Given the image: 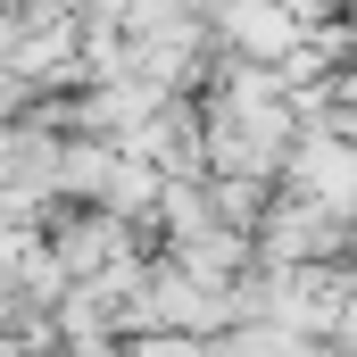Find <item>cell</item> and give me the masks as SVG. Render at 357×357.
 Wrapping results in <instances>:
<instances>
[{"instance_id":"3957f363","label":"cell","mask_w":357,"mask_h":357,"mask_svg":"<svg viewBox=\"0 0 357 357\" xmlns=\"http://www.w3.org/2000/svg\"><path fill=\"white\" fill-rule=\"evenodd\" d=\"M291 175H299V191L307 199H333V208H349L357 216V133H307L299 150H291Z\"/></svg>"},{"instance_id":"5b68a950","label":"cell","mask_w":357,"mask_h":357,"mask_svg":"<svg viewBox=\"0 0 357 357\" xmlns=\"http://www.w3.org/2000/svg\"><path fill=\"white\" fill-rule=\"evenodd\" d=\"M50 8H84V0H50ZM108 8H125V0H108Z\"/></svg>"},{"instance_id":"6da1fadb","label":"cell","mask_w":357,"mask_h":357,"mask_svg":"<svg viewBox=\"0 0 357 357\" xmlns=\"http://www.w3.org/2000/svg\"><path fill=\"white\" fill-rule=\"evenodd\" d=\"M216 25L233 33V50H241V59H266V67H291V59L316 42V25H307L291 0H225V8H216Z\"/></svg>"},{"instance_id":"7a4b0ae2","label":"cell","mask_w":357,"mask_h":357,"mask_svg":"<svg viewBox=\"0 0 357 357\" xmlns=\"http://www.w3.org/2000/svg\"><path fill=\"white\" fill-rule=\"evenodd\" d=\"M333 250H349V208H333V199L299 191V208H282L266 225V266H324Z\"/></svg>"},{"instance_id":"277c9868","label":"cell","mask_w":357,"mask_h":357,"mask_svg":"<svg viewBox=\"0 0 357 357\" xmlns=\"http://www.w3.org/2000/svg\"><path fill=\"white\" fill-rule=\"evenodd\" d=\"M216 357H324L299 324H282V316H258V324H233V333H216Z\"/></svg>"},{"instance_id":"8992f818","label":"cell","mask_w":357,"mask_h":357,"mask_svg":"<svg viewBox=\"0 0 357 357\" xmlns=\"http://www.w3.org/2000/svg\"><path fill=\"white\" fill-rule=\"evenodd\" d=\"M349 50H357V8H349Z\"/></svg>"}]
</instances>
